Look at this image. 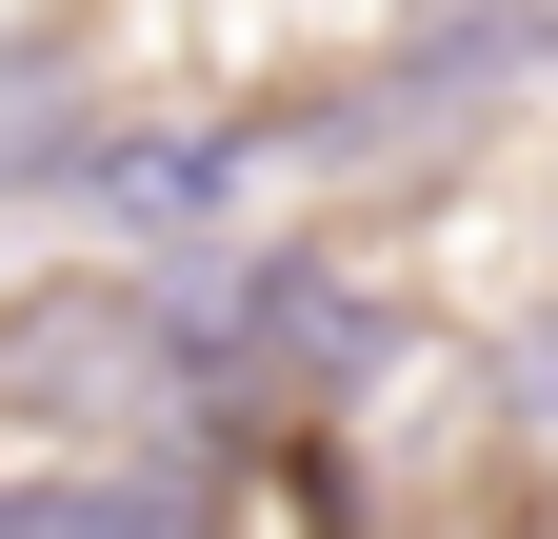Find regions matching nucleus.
<instances>
[{
    "label": "nucleus",
    "instance_id": "1",
    "mask_svg": "<svg viewBox=\"0 0 558 539\" xmlns=\"http://www.w3.org/2000/svg\"><path fill=\"white\" fill-rule=\"evenodd\" d=\"M0 420H60V440H140V459H180V420H220V360H199V300H180V260L160 280H40V300H0Z\"/></svg>",
    "mask_w": 558,
    "mask_h": 539
},
{
    "label": "nucleus",
    "instance_id": "2",
    "mask_svg": "<svg viewBox=\"0 0 558 539\" xmlns=\"http://www.w3.org/2000/svg\"><path fill=\"white\" fill-rule=\"evenodd\" d=\"M180 300H199V360H220V399H339L379 360V300L339 280V260H180Z\"/></svg>",
    "mask_w": 558,
    "mask_h": 539
},
{
    "label": "nucleus",
    "instance_id": "3",
    "mask_svg": "<svg viewBox=\"0 0 558 539\" xmlns=\"http://www.w3.org/2000/svg\"><path fill=\"white\" fill-rule=\"evenodd\" d=\"M519 60H538V0H478V21H459V40H418V60H399V81L360 100V120H319V141H459V100H499V81H519Z\"/></svg>",
    "mask_w": 558,
    "mask_h": 539
}]
</instances>
